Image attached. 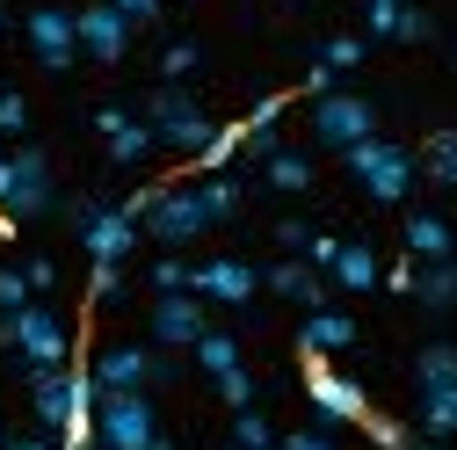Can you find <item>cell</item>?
I'll return each instance as SVG.
<instances>
[{
    "mask_svg": "<svg viewBox=\"0 0 457 450\" xmlns=\"http://www.w3.org/2000/svg\"><path fill=\"white\" fill-rule=\"evenodd\" d=\"M138 233L153 247H189L211 233V211H204V189L196 182H160V189H138Z\"/></svg>",
    "mask_w": 457,
    "mask_h": 450,
    "instance_id": "6da1fadb",
    "label": "cell"
},
{
    "mask_svg": "<svg viewBox=\"0 0 457 450\" xmlns=\"http://www.w3.org/2000/svg\"><path fill=\"white\" fill-rule=\"evenodd\" d=\"M138 117H145V131H153V146H167V153H204V138L218 131L211 117H204V102L182 88V80H160L153 95H145V109H138Z\"/></svg>",
    "mask_w": 457,
    "mask_h": 450,
    "instance_id": "7a4b0ae2",
    "label": "cell"
},
{
    "mask_svg": "<svg viewBox=\"0 0 457 450\" xmlns=\"http://www.w3.org/2000/svg\"><path fill=\"white\" fill-rule=\"evenodd\" d=\"M341 160H349V175L370 189V204H407V196H414V182H421L414 153H407V146H392L385 131H378V138H363V146H349Z\"/></svg>",
    "mask_w": 457,
    "mask_h": 450,
    "instance_id": "3957f363",
    "label": "cell"
},
{
    "mask_svg": "<svg viewBox=\"0 0 457 450\" xmlns=\"http://www.w3.org/2000/svg\"><path fill=\"white\" fill-rule=\"evenodd\" d=\"M66 218H73V233H80L87 262H131V247H138V218H131V204L73 196V204H66Z\"/></svg>",
    "mask_w": 457,
    "mask_h": 450,
    "instance_id": "277c9868",
    "label": "cell"
},
{
    "mask_svg": "<svg viewBox=\"0 0 457 450\" xmlns=\"http://www.w3.org/2000/svg\"><path fill=\"white\" fill-rule=\"evenodd\" d=\"M0 349H15L29 371L37 363H73V334H66V320L51 312V305H22V312H0Z\"/></svg>",
    "mask_w": 457,
    "mask_h": 450,
    "instance_id": "5b68a950",
    "label": "cell"
},
{
    "mask_svg": "<svg viewBox=\"0 0 457 450\" xmlns=\"http://www.w3.org/2000/svg\"><path fill=\"white\" fill-rule=\"evenodd\" d=\"M51 204H59V182H51V160L37 146H15L0 153V211H8L15 225L22 218H44Z\"/></svg>",
    "mask_w": 457,
    "mask_h": 450,
    "instance_id": "8992f818",
    "label": "cell"
},
{
    "mask_svg": "<svg viewBox=\"0 0 457 450\" xmlns=\"http://www.w3.org/2000/svg\"><path fill=\"white\" fill-rule=\"evenodd\" d=\"M312 138H320L327 153H349V146L378 138V102H370V95H341V88L312 95Z\"/></svg>",
    "mask_w": 457,
    "mask_h": 450,
    "instance_id": "52a82bcc",
    "label": "cell"
},
{
    "mask_svg": "<svg viewBox=\"0 0 457 450\" xmlns=\"http://www.w3.org/2000/svg\"><path fill=\"white\" fill-rule=\"evenodd\" d=\"M160 436V414L145 392H95V443L102 450H145Z\"/></svg>",
    "mask_w": 457,
    "mask_h": 450,
    "instance_id": "ba28073f",
    "label": "cell"
},
{
    "mask_svg": "<svg viewBox=\"0 0 457 450\" xmlns=\"http://www.w3.org/2000/svg\"><path fill=\"white\" fill-rule=\"evenodd\" d=\"M95 392H145V385H167L175 378V363H167V349H138V342H117L95 356Z\"/></svg>",
    "mask_w": 457,
    "mask_h": 450,
    "instance_id": "9c48e42d",
    "label": "cell"
},
{
    "mask_svg": "<svg viewBox=\"0 0 457 450\" xmlns=\"http://www.w3.org/2000/svg\"><path fill=\"white\" fill-rule=\"evenodd\" d=\"M305 400H312V414L334 429V421H363L370 414V392L356 385V378H341L327 356H305Z\"/></svg>",
    "mask_w": 457,
    "mask_h": 450,
    "instance_id": "30bf717a",
    "label": "cell"
},
{
    "mask_svg": "<svg viewBox=\"0 0 457 450\" xmlns=\"http://www.w3.org/2000/svg\"><path fill=\"white\" fill-rule=\"evenodd\" d=\"M153 349H196V334L211 327V305L196 291H153Z\"/></svg>",
    "mask_w": 457,
    "mask_h": 450,
    "instance_id": "8fae6325",
    "label": "cell"
},
{
    "mask_svg": "<svg viewBox=\"0 0 457 450\" xmlns=\"http://www.w3.org/2000/svg\"><path fill=\"white\" fill-rule=\"evenodd\" d=\"M189 291H196L204 305H254L262 269H254V262H240V254H218V262H196Z\"/></svg>",
    "mask_w": 457,
    "mask_h": 450,
    "instance_id": "7c38bea8",
    "label": "cell"
},
{
    "mask_svg": "<svg viewBox=\"0 0 457 450\" xmlns=\"http://www.w3.org/2000/svg\"><path fill=\"white\" fill-rule=\"evenodd\" d=\"M73 29H80V51H87L95 66H117L124 51H131V29H138V22H131L124 8H109V0H95V8L73 15Z\"/></svg>",
    "mask_w": 457,
    "mask_h": 450,
    "instance_id": "4fadbf2b",
    "label": "cell"
},
{
    "mask_svg": "<svg viewBox=\"0 0 457 450\" xmlns=\"http://www.w3.org/2000/svg\"><path fill=\"white\" fill-rule=\"evenodd\" d=\"M22 37H29V51H37V66H44V73H66V66L80 59L73 8H37V15L22 22Z\"/></svg>",
    "mask_w": 457,
    "mask_h": 450,
    "instance_id": "5bb4252c",
    "label": "cell"
},
{
    "mask_svg": "<svg viewBox=\"0 0 457 450\" xmlns=\"http://www.w3.org/2000/svg\"><path fill=\"white\" fill-rule=\"evenodd\" d=\"M95 131H102V146H109V160L117 167H138L145 153H153V131H145V117H131V109H95Z\"/></svg>",
    "mask_w": 457,
    "mask_h": 450,
    "instance_id": "9a60e30c",
    "label": "cell"
},
{
    "mask_svg": "<svg viewBox=\"0 0 457 450\" xmlns=\"http://www.w3.org/2000/svg\"><path fill=\"white\" fill-rule=\"evenodd\" d=\"M262 284L276 291V298H291V305H327V276L305 262V254H291V262H276V269H262Z\"/></svg>",
    "mask_w": 457,
    "mask_h": 450,
    "instance_id": "2e32d148",
    "label": "cell"
},
{
    "mask_svg": "<svg viewBox=\"0 0 457 450\" xmlns=\"http://www.w3.org/2000/svg\"><path fill=\"white\" fill-rule=\"evenodd\" d=\"M407 254L414 262H450L457 254V225L443 211H407Z\"/></svg>",
    "mask_w": 457,
    "mask_h": 450,
    "instance_id": "e0dca14e",
    "label": "cell"
},
{
    "mask_svg": "<svg viewBox=\"0 0 457 450\" xmlns=\"http://www.w3.org/2000/svg\"><path fill=\"white\" fill-rule=\"evenodd\" d=\"M349 342H356V320L334 312V305H312L305 327H298V349L305 356H334V349H349Z\"/></svg>",
    "mask_w": 457,
    "mask_h": 450,
    "instance_id": "ac0fdd59",
    "label": "cell"
},
{
    "mask_svg": "<svg viewBox=\"0 0 457 450\" xmlns=\"http://www.w3.org/2000/svg\"><path fill=\"white\" fill-rule=\"evenodd\" d=\"M283 109H291V95H262L247 117H240V146H247L254 160H269V153H276V124H283Z\"/></svg>",
    "mask_w": 457,
    "mask_h": 450,
    "instance_id": "d6986e66",
    "label": "cell"
},
{
    "mask_svg": "<svg viewBox=\"0 0 457 450\" xmlns=\"http://www.w3.org/2000/svg\"><path fill=\"white\" fill-rule=\"evenodd\" d=\"M327 276H334L341 291H378V284H385V262H378L363 240H341V254H334V269H327Z\"/></svg>",
    "mask_w": 457,
    "mask_h": 450,
    "instance_id": "ffe728a7",
    "label": "cell"
},
{
    "mask_svg": "<svg viewBox=\"0 0 457 450\" xmlns=\"http://www.w3.org/2000/svg\"><path fill=\"white\" fill-rule=\"evenodd\" d=\"M407 298H421L428 312H457V254H450V262H421Z\"/></svg>",
    "mask_w": 457,
    "mask_h": 450,
    "instance_id": "44dd1931",
    "label": "cell"
},
{
    "mask_svg": "<svg viewBox=\"0 0 457 450\" xmlns=\"http://www.w3.org/2000/svg\"><path fill=\"white\" fill-rule=\"evenodd\" d=\"M414 421H421V436H428V443H450V436H457V385H428Z\"/></svg>",
    "mask_w": 457,
    "mask_h": 450,
    "instance_id": "7402d4cb",
    "label": "cell"
},
{
    "mask_svg": "<svg viewBox=\"0 0 457 450\" xmlns=\"http://www.w3.org/2000/svg\"><path fill=\"white\" fill-rule=\"evenodd\" d=\"M262 182H269V189H283V196H298V189H312V160H305V153H291V146H276V153L262 160Z\"/></svg>",
    "mask_w": 457,
    "mask_h": 450,
    "instance_id": "603a6c76",
    "label": "cell"
},
{
    "mask_svg": "<svg viewBox=\"0 0 457 450\" xmlns=\"http://www.w3.org/2000/svg\"><path fill=\"white\" fill-rule=\"evenodd\" d=\"M414 167L436 189H457V131H428V146L414 153Z\"/></svg>",
    "mask_w": 457,
    "mask_h": 450,
    "instance_id": "cb8c5ba5",
    "label": "cell"
},
{
    "mask_svg": "<svg viewBox=\"0 0 457 450\" xmlns=\"http://www.w3.org/2000/svg\"><path fill=\"white\" fill-rule=\"evenodd\" d=\"M189 356H196V371H204V378L240 371V342H233V334H218V327H204V334H196V349H189Z\"/></svg>",
    "mask_w": 457,
    "mask_h": 450,
    "instance_id": "d4e9b609",
    "label": "cell"
},
{
    "mask_svg": "<svg viewBox=\"0 0 457 450\" xmlns=\"http://www.w3.org/2000/svg\"><path fill=\"white\" fill-rule=\"evenodd\" d=\"M247 146H240V124H218L211 138H204V153H196V175H225Z\"/></svg>",
    "mask_w": 457,
    "mask_h": 450,
    "instance_id": "484cf974",
    "label": "cell"
},
{
    "mask_svg": "<svg viewBox=\"0 0 457 450\" xmlns=\"http://www.w3.org/2000/svg\"><path fill=\"white\" fill-rule=\"evenodd\" d=\"M414 385L428 392V385H457V342H428L421 356H414Z\"/></svg>",
    "mask_w": 457,
    "mask_h": 450,
    "instance_id": "4316f807",
    "label": "cell"
},
{
    "mask_svg": "<svg viewBox=\"0 0 457 450\" xmlns=\"http://www.w3.org/2000/svg\"><path fill=\"white\" fill-rule=\"evenodd\" d=\"M233 450H276V429L262 407H233Z\"/></svg>",
    "mask_w": 457,
    "mask_h": 450,
    "instance_id": "83f0119b",
    "label": "cell"
},
{
    "mask_svg": "<svg viewBox=\"0 0 457 450\" xmlns=\"http://www.w3.org/2000/svg\"><path fill=\"white\" fill-rule=\"evenodd\" d=\"M196 189H204V211H211V225L240 211V182H233V175H196Z\"/></svg>",
    "mask_w": 457,
    "mask_h": 450,
    "instance_id": "f1b7e54d",
    "label": "cell"
},
{
    "mask_svg": "<svg viewBox=\"0 0 457 450\" xmlns=\"http://www.w3.org/2000/svg\"><path fill=\"white\" fill-rule=\"evenodd\" d=\"M320 66H327V73L363 66V37H327V44H320Z\"/></svg>",
    "mask_w": 457,
    "mask_h": 450,
    "instance_id": "f546056e",
    "label": "cell"
},
{
    "mask_svg": "<svg viewBox=\"0 0 457 450\" xmlns=\"http://www.w3.org/2000/svg\"><path fill=\"white\" fill-rule=\"evenodd\" d=\"M196 66H204V51H196L189 37H182V44H167V51H160V80H189Z\"/></svg>",
    "mask_w": 457,
    "mask_h": 450,
    "instance_id": "4dcf8cb0",
    "label": "cell"
},
{
    "mask_svg": "<svg viewBox=\"0 0 457 450\" xmlns=\"http://www.w3.org/2000/svg\"><path fill=\"white\" fill-rule=\"evenodd\" d=\"M189 276H196V262L160 254V262H153V291H189Z\"/></svg>",
    "mask_w": 457,
    "mask_h": 450,
    "instance_id": "1f68e13d",
    "label": "cell"
},
{
    "mask_svg": "<svg viewBox=\"0 0 457 450\" xmlns=\"http://www.w3.org/2000/svg\"><path fill=\"white\" fill-rule=\"evenodd\" d=\"M211 385H218V400H225V407H254V371H247V363H240V371H225V378H211Z\"/></svg>",
    "mask_w": 457,
    "mask_h": 450,
    "instance_id": "d6a6232c",
    "label": "cell"
},
{
    "mask_svg": "<svg viewBox=\"0 0 457 450\" xmlns=\"http://www.w3.org/2000/svg\"><path fill=\"white\" fill-rule=\"evenodd\" d=\"M392 37H399V44H428V37H436V15H428V8H399Z\"/></svg>",
    "mask_w": 457,
    "mask_h": 450,
    "instance_id": "836d02e7",
    "label": "cell"
},
{
    "mask_svg": "<svg viewBox=\"0 0 457 450\" xmlns=\"http://www.w3.org/2000/svg\"><path fill=\"white\" fill-rule=\"evenodd\" d=\"M117 291H124V262H95V276H87V298H95V305H109Z\"/></svg>",
    "mask_w": 457,
    "mask_h": 450,
    "instance_id": "e575fe53",
    "label": "cell"
},
{
    "mask_svg": "<svg viewBox=\"0 0 457 450\" xmlns=\"http://www.w3.org/2000/svg\"><path fill=\"white\" fill-rule=\"evenodd\" d=\"M22 131H29V102L0 88V138H22Z\"/></svg>",
    "mask_w": 457,
    "mask_h": 450,
    "instance_id": "d590c367",
    "label": "cell"
},
{
    "mask_svg": "<svg viewBox=\"0 0 457 450\" xmlns=\"http://www.w3.org/2000/svg\"><path fill=\"white\" fill-rule=\"evenodd\" d=\"M356 429H363V436H370L378 450H407V429H399V421H385V414H363Z\"/></svg>",
    "mask_w": 457,
    "mask_h": 450,
    "instance_id": "8d00e7d4",
    "label": "cell"
},
{
    "mask_svg": "<svg viewBox=\"0 0 457 450\" xmlns=\"http://www.w3.org/2000/svg\"><path fill=\"white\" fill-rule=\"evenodd\" d=\"M37 291H29V276L22 269H0V312H22Z\"/></svg>",
    "mask_w": 457,
    "mask_h": 450,
    "instance_id": "74e56055",
    "label": "cell"
},
{
    "mask_svg": "<svg viewBox=\"0 0 457 450\" xmlns=\"http://www.w3.org/2000/svg\"><path fill=\"white\" fill-rule=\"evenodd\" d=\"M276 450H334V429H291V436H276Z\"/></svg>",
    "mask_w": 457,
    "mask_h": 450,
    "instance_id": "f35d334b",
    "label": "cell"
},
{
    "mask_svg": "<svg viewBox=\"0 0 457 450\" xmlns=\"http://www.w3.org/2000/svg\"><path fill=\"white\" fill-rule=\"evenodd\" d=\"M399 8H407V0H370V8H363V22H370V37H392V22H399Z\"/></svg>",
    "mask_w": 457,
    "mask_h": 450,
    "instance_id": "ab89813d",
    "label": "cell"
},
{
    "mask_svg": "<svg viewBox=\"0 0 457 450\" xmlns=\"http://www.w3.org/2000/svg\"><path fill=\"white\" fill-rule=\"evenodd\" d=\"M22 276H29V291L44 298L51 284H59V262H44V254H29V262H22Z\"/></svg>",
    "mask_w": 457,
    "mask_h": 450,
    "instance_id": "60d3db41",
    "label": "cell"
},
{
    "mask_svg": "<svg viewBox=\"0 0 457 450\" xmlns=\"http://www.w3.org/2000/svg\"><path fill=\"white\" fill-rule=\"evenodd\" d=\"M334 254H341V240H327V233H312V240H305V262H312L320 276L334 269Z\"/></svg>",
    "mask_w": 457,
    "mask_h": 450,
    "instance_id": "b9f144b4",
    "label": "cell"
},
{
    "mask_svg": "<svg viewBox=\"0 0 457 450\" xmlns=\"http://www.w3.org/2000/svg\"><path fill=\"white\" fill-rule=\"evenodd\" d=\"M276 240L291 247V254H305V240H312V225H305V218H283V225H276Z\"/></svg>",
    "mask_w": 457,
    "mask_h": 450,
    "instance_id": "7bdbcfd3",
    "label": "cell"
},
{
    "mask_svg": "<svg viewBox=\"0 0 457 450\" xmlns=\"http://www.w3.org/2000/svg\"><path fill=\"white\" fill-rule=\"evenodd\" d=\"M0 450H59V436H44V429L37 436H0Z\"/></svg>",
    "mask_w": 457,
    "mask_h": 450,
    "instance_id": "ee69618b",
    "label": "cell"
},
{
    "mask_svg": "<svg viewBox=\"0 0 457 450\" xmlns=\"http://www.w3.org/2000/svg\"><path fill=\"white\" fill-rule=\"evenodd\" d=\"M109 8H124V15H131V22H153V15H160V8H167V0H109Z\"/></svg>",
    "mask_w": 457,
    "mask_h": 450,
    "instance_id": "f6af8a7d",
    "label": "cell"
},
{
    "mask_svg": "<svg viewBox=\"0 0 457 450\" xmlns=\"http://www.w3.org/2000/svg\"><path fill=\"white\" fill-rule=\"evenodd\" d=\"M414 269H421L414 254H407V262H392V269H385V284H392V291H414Z\"/></svg>",
    "mask_w": 457,
    "mask_h": 450,
    "instance_id": "bcb514c9",
    "label": "cell"
},
{
    "mask_svg": "<svg viewBox=\"0 0 457 450\" xmlns=\"http://www.w3.org/2000/svg\"><path fill=\"white\" fill-rule=\"evenodd\" d=\"M145 450H175V443H167V436H153V443H145Z\"/></svg>",
    "mask_w": 457,
    "mask_h": 450,
    "instance_id": "7dc6e473",
    "label": "cell"
},
{
    "mask_svg": "<svg viewBox=\"0 0 457 450\" xmlns=\"http://www.w3.org/2000/svg\"><path fill=\"white\" fill-rule=\"evenodd\" d=\"M0 37H8V0H0Z\"/></svg>",
    "mask_w": 457,
    "mask_h": 450,
    "instance_id": "c3c4849f",
    "label": "cell"
},
{
    "mask_svg": "<svg viewBox=\"0 0 457 450\" xmlns=\"http://www.w3.org/2000/svg\"><path fill=\"white\" fill-rule=\"evenodd\" d=\"M407 450H443V443H407Z\"/></svg>",
    "mask_w": 457,
    "mask_h": 450,
    "instance_id": "681fc988",
    "label": "cell"
},
{
    "mask_svg": "<svg viewBox=\"0 0 457 450\" xmlns=\"http://www.w3.org/2000/svg\"><path fill=\"white\" fill-rule=\"evenodd\" d=\"M225 450H233V443H225Z\"/></svg>",
    "mask_w": 457,
    "mask_h": 450,
    "instance_id": "f907efd6",
    "label": "cell"
},
{
    "mask_svg": "<svg viewBox=\"0 0 457 450\" xmlns=\"http://www.w3.org/2000/svg\"><path fill=\"white\" fill-rule=\"evenodd\" d=\"M95 450H102V443H95Z\"/></svg>",
    "mask_w": 457,
    "mask_h": 450,
    "instance_id": "816d5d0a",
    "label": "cell"
}]
</instances>
